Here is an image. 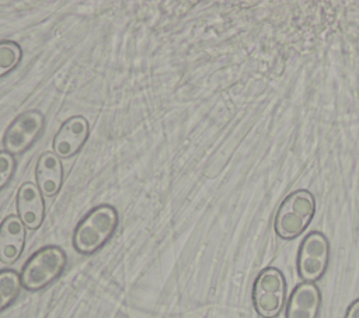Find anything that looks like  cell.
<instances>
[{"instance_id": "cell-2", "label": "cell", "mask_w": 359, "mask_h": 318, "mask_svg": "<svg viewBox=\"0 0 359 318\" xmlns=\"http://www.w3.org/2000/svg\"><path fill=\"white\" fill-rule=\"evenodd\" d=\"M316 214V198L307 189L290 192L273 217V231L282 240H294L310 226Z\"/></svg>"}, {"instance_id": "cell-14", "label": "cell", "mask_w": 359, "mask_h": 318, "mask_svg": "<svg viewBox=\"0 0 359 318\" xmlns=\"http://www.w3.org/2000/svg\"><path fill=\"white\" fill-rule=\"evenodd\" d=\"M15 171L14 155L6 150H0V191L10 182Z\"/></svg>"}, {"instance_id": "cell-11", "label": "cell", "mask_w": 359, "mask_h": 318, "mask_svg": "<svg viewBox=\"0 0 359 318\" xmlns=\"http://www.w3.org/2000/svg\"><path fill=\"white\" fill-rule=\"evenodd\" d=\"M36 186L46 198H53L59 193L63 184V165L60 158L53 151H43L35 165Z\"/></svg>"}, {"instance_id": "cell-13", "label": "cell", "mask_w": 359, "mask_h": 318, "mask_svg": "<svg viewBox=\"0 0 359 318\" xmlns=\"http://www.w3.org/2000/svg\"><path fill=\"white\" fill-rule=\"evenodd\" d=\"M22 59V49L14 41H0V78L13 71Z\"/></svg>"}, {"instance_id": "cell-15", "label": "cell", "mask_w": 359, "mask_h": 318, "mask_svg": "<svg viewBox=\"0 0 359 318\" xmlns=\"http://www.w3.org/2000/svg\"><path fill=\"white\" fill-rule=\"evenodd\" d=\"M344 318H359V298H356L349 304Z\"/></svg>"}, {"instance_id": "cell-6", "label": "cell", "mask_w": 359, "mask_h": 318, "mask_svg": "<svg viewBox=\"0 0 359 318\" xmlns=\"http://www.w3.org/2000/svg\"><path fill=\"white\" fill-rule=\"evenodd\" d=\"M43 126L45 116L39 109H28L20 113L4 132V150L13 155L25 153L38 140Z\"/></svg>"}, {"instance_id": "cell-12", "label": "cell", "mask_w": 359, "mask_h": 318, "mask_svg": "<svg viewBox=\"0 0 359 318\" xmlns=\"http://www.w3.org/2000/svg\"><path fill=\"white\" fill-rule=\"evenodd\" d=\"M21 277L13 269L0 270V311L6 310L14 303L21 290Z\"/></svg>"}, {"instance_id": "cell-4", "label": "cell", "mask_w": 359, "mask_h": 318, "mask_svg": "<svg viewBox=\"0 0 359 318\" xmlns=\"http://www.w3.org/2000/svg\"><path fill=\"white\" fill-rule=\"evenodd\" d=\"M252 305L262 318H275L280 314L286 300V280L275 268H264L255 277L251 290Z\"/></svg>"}, {"instance_id": "cell-9", "label": "cell", "mask_w": 359, "mask_h": 318, "mask_svg": "<svg viewBox=\"0 0 359 318\" xmlns=\"http://www.w3.org/2000/svg\"><path fill=\"white\" fill-rule=\"evenodd\" d=\"M27 227L17 214L6 216L0 223V262L14 263L25 247Z\"/></svg>"}, {"instance_id": "cell-3", "label": "cell", "mask_w": 359, "mask_h": 318, "mask_svg": "<svg viewBox=\"0 0 359 318\" xmlns=\"http://www.w3.org/2000/svg\"><path fill=\"white\" fill-rule=\"evenodd\" d=\"M66 252L57 245H46L35 251L22 265L21 284L28 291H38L53 283L65 270Z\"/></svg>"}, {"instance_id": "cell-7", "label": "cell", "mask_w": 359, "mask_h": 318, "mask_svg": "<svg viewBox=\"0 0 359 318\" xmlns=\"http://www.w3.org/2000/svg\"><path fill=\"white\" fill-rule=\"evenodd\" d=\"M90 134V123L81 115L67 118L52 140L53 153L59 158H70L77 154L86 144Z\"/></svg>"}, {"instance_id": "cell-10", "label": "cell", "mask_w": 359, "mask_h": 318, "mask_svg": "<svg viewBox=\"0 0 359 318\" xmlns=\"http://www.w3.org/2000/svg\"><path fill=\"white\" fill-rule=\"evenodd\" d=\"M321 307V291L316 283L302 282L290 293L285 318H317Z\"/></svg>"}, {"instance_id": "cell-8", "label": "cell", "mask_w": 359, "mask_h": 318, "mask_svg": "<svg viewBox=\"0 0 359 318\" xmlns=\"http://www.w3.org/2000/svg\"><path fill=\"white\" fill-rule=\"evenodd\" d=\"M17 216L28 230H38L45 219V202L39 188L32 182L20 185L15 195Z\"/></svg>"}, {"instance_id": "cell-5", "label": "cell", "mask_w": 359, "mask_h": 318, "mask_svg": "<svg viewBox=\"0 0 359 318\" xmlns=\"http://www.w3.org/2000/svg\"><path fill=\"white\" fill-rule=\"evenodd\" d=\"M330 242L321 231L309 233L299 245L296 270L302 282H318L328 266Z\"/></svg>"}, {"instance_id": "cell-1", "label": "cell", "mask_w": 359, "mask_h": 318, "mask_svg": "<svg viewBox=\"0 0 359 318\" xmlns=\"http://www.w3.org/2000/svg\"><path fill=\"white\" fill-rule=\"evenodd\" d=\"M119 223L118 212L111 205L93 207L76 226L72 237L74 249L81 255H91L102 248L114 235Z\"/></svg>"}]
</instances>
